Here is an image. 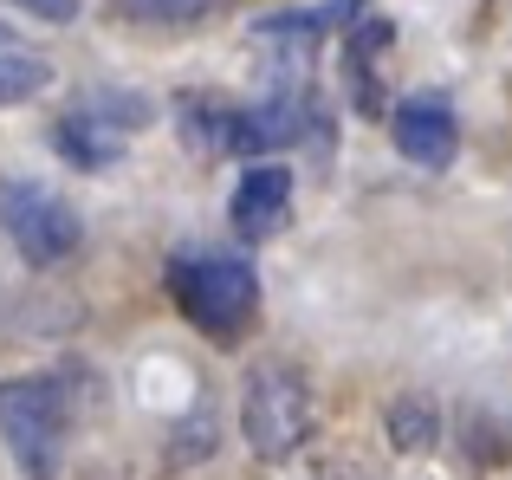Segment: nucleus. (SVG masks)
<instances>
[{
    "instance_id": "nucleus-1",
    "label": "nucleus",
    "mask_w": 512,
    "mask_h": 480,
    "mask_svg": "<svg viewBox=\"0 0 512 480\" xmlns=\"http://www.w3.org/2000/svg\"><path fill=\"white\" fill-rule=\"evenodd\" d=\"M169 299L201 338L240 344L260 318V273L240 253H182L169 266Z\"/></svg>"
},
{
    "instance_id": "nucleus-2",
    "label": "nucleus",
    "mask_w": 512,
    "mask_h": 480,
    "mask_svg": "<svg viewBox=\"0 0 512 480\" xmlns=\"http://www.w3.org/2000/svg\"><path fill=\"white\" fill-rule=\"evenodd\" d=\"M65 435H72V396L59 377H7L0 383V442L26 480H59Z\"/></svg>"
},
{
    "instance_id": "nucleus-3",
    "label": "nucleus",
    "mask_w": 512,
    "mask_h": 480,
    "mask_svg": "<svg viewBox=\"0 0 512 480\" xmlns=\"http://www.w3.org/2000/svg\"><path fill=\"white\" fill-rule=\"evenodd\" d=\"M240 435L260 461H286L312 435V390L292 364H253L240 390Z\"/></svg>"
},
{
    "instance_id": "nucleus-4",
    "label": "nucleus",
    "mask_w": 512,
    "mask_h": 480,
    "mask_svg": "<svg viewBox=\"0 0 512 480\" xmlns=\"http://www.w3.org/2000/svg\"><path fill=\"white\" fill-rule=\"evenodd\" d=\"M0 228H7V240L20 247L26 266H59L85 240L72 202L52 195L46 182H0Z\"/></svg>"
},
{
    "instance_id": "nucleus-5",
    "label": "nucleus",
    "mask_w": 512,
    "mask_h": 480,
    "mask_svg": "<svg viewBox=\"0 0 512 480\" xmlns=\"http://www.w3.org/2000/svg\"><path fill=\"white\" fill-rule=\"evenodd\" d=\"M389 137H396V150L409 156V163H422V169H448L454 150H461V124H454V111H448L441 91L402 98L396 117H389Z\"/></svg>"
},
{
    "instance_id": "nucleus-6",
    "label": "nucleus",
    "mask_w": 512,
    "mask_h": 480,
    "mask_svg": "<svg viewBox=\"0 0 512 480\" xmlns=\"http://www.w3.org/2000/svg\"><path fill=\"white\" fill-rule=\"evenodd\" d=\"M227 215H234V234L240 240H273L279 228H286V215H292V169L253 163L247 176H240Z\"/></svg>"
},
{
    "instance_id": "nucleus-7",
    "label": "nucleus",
    "mask_w": 512,
    "mask_h": 480,
    "mask_svg": "<svg viewBox=\"0 0 512 480\" xmlns=\"http://www.w3.org/2000/svg\"><path fill=\"white\" fill-rule=\"evenodd\" d=\"M305 130H312V98H305V91H273L266 104H253V111L234 117V150L260 163L266 150H286Z\"/></svg>"
},
{
    "instance_id": "nucleus-8",
    "label": "nucleus",
    "mask_w": 512,
    "mask_h": 480,
    "mask_svg": "<svg viewBox=\"0 0 512 480\" xmlns=\"http://www.w3.org/2000/svg\"><path fill=\"white\" fill-rule=\"evenodd\" d=\"M52 143H59V156H65V163H78V169H111L117 156H124V130L104 124V117H91V111H78V104L59 117Z\"/></svg>"
},
{
    "instance_id": "nucleus-9",
    "label": "nucleus",
    "mask_w": 512,
    "mask_h": 480,
    "mask_svg": "<svg viewBox=\"0 0 512 480\" xmlns=\"http://www.w3.org/2000/svg\"><path fill=\"white\" fill-rule=\"evenodd\" d=\"M46 85H52V65L39 59V52H20V46L0 39V104H26Z\"/></svg>"
},
{
    "instance_id": "nucleus-10",
    "label": "nucleus",
    "mask_w": 512,
    "mask_h": 480,
    "mask_svg": "<svg viewBox=\"0 0 512 480\" xmlns=\"http://www.w3.org/2000/svg\"><path fill=\"white\" fill-rule=\"evenodd\" d=\"M234 117L240 111H227V104H201V98H188L182 104V137H188V150H234Z\"/></svg>"
},
{
    "instance_id": "nucleus-11",
    "label": "nucleus",
    "mask_w": 512,
    "mask_h": 480,
    "mask_svg": "<svg viewBox=\"0 0 512 480\" xmlns=\"http://www.w3.org/2000/svg\"><path fill=\"white\" fill-rule=\"evenodd\" d=\"M389 442H396L402 455L435 448V403H428V396H402V403L389 409Z\"/></svg>"
},
{
    "instance_id": "nucleus-12",
    "label": "nucleus",
    "mask_w": 512,
    "mask_h": 480,
    "mask_svg": "<svg viewBox=\"0 0 512 480\" xmlns=\"http://www.w3.org/2000/svg\"><path fill=\"white\" fill-rule=\"evenodd\" d=\"M117 7H124L130 20H150V26H195V20H208V13L234 7V0H117Z\"/></svg>"
},
{
    "instance_id": "nucleus-13",
    "label": "nucleus",
    "mask_w": 512,
    "mask_h": 480,
    "mask_svg": "<svg viewBox=\"0 0 512 480\" xmlns=\"http://www.w3.org/2000/svg\"><path fill=\"white\" fill-rule=\"evenodd\" d=\"M78 111H91V117H104V124H117V130H137V124H150V104L137 98V91H85L78 98Z\"/></svg>"
},
{
    "instance_id": "nucleus-14",
    "label": "nucleus",
    "mask_w": 512,
    "mask_h": 480,
    "mask_svg": "<svg viewBox=\"0 0 512 480\" xmlns=\"http://www.w3.org/2000/svg\"><path fill=\"white\" fill-rule=\"evenodd\" d=\"M13 7H26V13H33V20H52V26L78 20V0H13Z\"/></svg>"
},
{
    "instance_id": "nucleus-15",
    "label": "nucleus",
    "mask_w": 512,
    "mask_h": 480,
    "mask_svg": "<svg viewBox=\"0 0 512 480\" xmlns=\"http://www.w3.org/2000/svg\"><path fill=\"white\" fill-rule=\"evenodd\" d=\"M0 39H7V33H0Z\"/></svg>"
}]
</instances>
